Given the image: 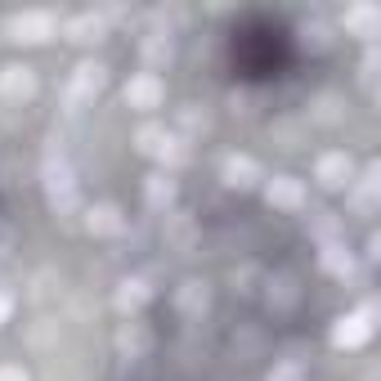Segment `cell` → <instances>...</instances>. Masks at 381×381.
Here are the masks:
<instances>
[{
    "label": "cell",
    "instance_id": "6da1fadb",
    "mask_svg": "<svg viewBox=\"0 0 381 381\" xmlns=\"http://www.w3.org/2000/svg\"><path fill=\"white\" fill-rule=\"evenodd\" d=\"M5 94H31V76H27V68H5Z\"/></svg>",
    "mask_w": 381,
    "mask_h": 381
},
{
    "label": "cell",
    "instance_id": "7a4b0ae2",
    "mask_svg": "<svg viewBox=\"0 0 381 381\" xmlns=\"http://www.w3.org/2000/svg\"><path fill=\"white\" fill-rule=\"evenodd\" d=\"M126 94L135 99V104H153V99H157V81H148V76H144V81H135V86H130Z\"/></svg>",
    "mask_w": 381,
    "mask_h": 381
},
{
    "label": "cell",
    "instance_id": "3957f363",
    "mask_svg": "<svg viewBox=\"0 0 381 381\" xmlns=\"http://www.w3.org/2000/svg\"><path fill=\"white\" fill-rule=\"evenodd\" d=\"M0 381H27L23 372H14V368H5V372H0Z\"/></svg>",
    "mask_w": 381,
    "mask_h": 381
},
{
    "label": "cell",
    "instance_id": "277c9868",
    "mask_svg": "<svg viewBox=\"0 0 381 381\" xmlns=\"http://www.w3.org/2000/svg\"><path fill=\"white\" fill-rule=\"evenodd\" d=\"M5 314H9V296H0V319H5Z\"/></svg>",
    "mask_w": 381,
    "mask_h": 381
}]
</instances>
